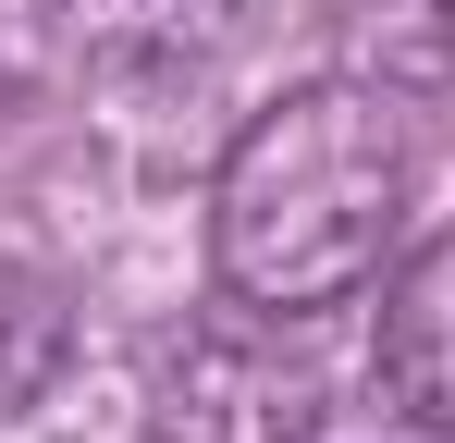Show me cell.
Listing matches in <instances>:
<instances>
[{
	"label": "cell",
	"instance_id": "cell-1",
	"mask_svg": "<svg viewBox=\"0 0 455 443\" xmlns=\"http://www.w3.org/2000/svg\"><path fill=\"white\" fill-rule=\"evenodd\" d=\"M406 197H419V136L381 86L357 74L283 86L271 111H246V136L210 173V271L259 320H320L394 271Z\"/></svg>",
	"mask_w": 455,
	"mask_h": 443
},
{
	"label": "cell",
	"instance_id": "cell-3",
	"mask_svg": "<svg viewBox=\"0 0 455 443\" xmlns=\"http://www.w3.org/2000/svg\"><path fill=\"white\" fill-rule=\"evenodd\" d=\"M50 369H62V284H50L37 259H12V246H0V419H12V407H37V394H50Z\"/></svg>",
	"mask_w": 455,
	"mask_h": 443
},
{
	"label": "cell",
	"instance_id": "cell-2",
	"mask_svg": "<svg viewBox=\"0 0 455 443\" xmlns=\"http://www.w3.org/2000/svg\"><path fill=\"white\" fill-rule=\"evenodd\" d=\"M381 394L455 443V234L381 271Z\"/></svg>",
	"mask_w": 455,
	"mask_h": 443
}]
</instances>
